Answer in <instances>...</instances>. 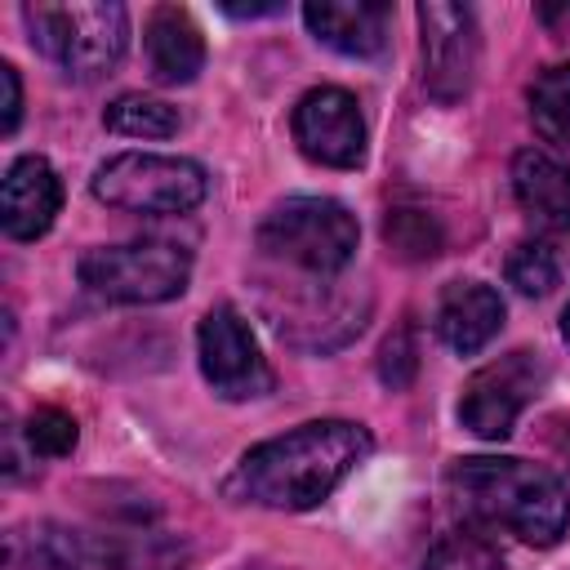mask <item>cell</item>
I'll list each match as a JSON object with an SVG mask.
<instances>
[{
  "mask_svg": "<svg viewBox=\"0 0 570 570\" xmlns=\"http://www.w3.org/2000/svg\"><path fill=\"white\" fill-rule=\"evenodd\" d=\"M196 356H200L205 383L223 401H258V396L272 392V365L258 352V338L245 325V316L227 303H218L200 316Z\"/></svg>",
  "mask_w": 570,
  "mask_h": 570,
  "instance_id": "ba28073f",
  "label": "cell"
},
{
  "mask_svg": "<svg viewBox=\"0 0 570 570\" xmlns=\"http://www.w3.org/2000/svg\"><path fill=\"white\" fill-rule=\"evenodd\" d=\"M561 276V263H557V249L543 245V240H521L512 254H508V285H517L525 298H543Z\"/></svg>",
  "mask_w": 570,
  "mask_h": 570,
  "instance_id": "ffe728a7",
  "label": "cell"
},
{
  "mask_svg": "<svg viewBox=\"0 0 570 570\" xmlns=\"http://www.w3.org/2000/svg\"><path fill=\"white\" fill-rule=\"evenodd\" d=\"M361 240L356 214L330 196H289L267 209L258 223V249L307 272V276H334L352 263Z\"/></svg>",
  "mask_w": 570,
  "mask_h": 570,
  "instance_id": "277c9868",
  "label": "cell"
},
{
  "mask_svg": "<svg viewBox=\"0 0 570 570\" xmlns=\"http://www.w3.org/2000/svg\"><path fill=\"white\" fill-rule=\"evenodd\" d=\"M450 490L472 521L508 530L521 543L552 548L570 530V490L543 463L512 454H472L450 468Z\"/></svg>",
  "mask_w": 570,
  "mask_h": 570,
  "instance_id": "7a4b0ae2",
  "label": "cell"
},
{
  "mask_svg": "<svg viewBox=\"0 0 570 570\" xmlns=\"http://www.w3.org/2000/svg\"><path fill=\"white\" fill-rule=\"evenodd\" d=\"M530 125L543 142L570 147V62H552L530 80Z\"/></svg>",
  "mask_w": 570,
  "mask_h": 570,
  "instance_id": "e0dca14e",
  "label": "cell"
},
{
  "mask_svg": "<svg viewBox=\"0 0 570 570\" xmlns=\"http://www.w3.org/2000/svg\"><path fill=\"white\" fill-rule=\"evenodd\" d=\"M307 31L343 58H379L387 49L392 9L383 0H307Z\"/></svg>",
  "mask_w": 570,
  "mask_h": 570,
  "instance_id": "7c38bea8",
  "label": "cell"
},
{
  "mask_svg": "<svg viewBox=\"0 0 570 570\" xmlns=\"http://www.w3.org/2000/svg\"><path fill=\"white\" fill-rule=\"evenodd\" d=\"M561 334H566V343H570V303H566V312H561Z\"/></svg>",
  "mask_w": 570,
  "mask_h": 570,
  "instance_id": "4316f807",
  "label": "cell"
},
{
  "mask_svg": "<svg viewBox=\"0 0 570 570\" xmlns=\"http://www.w3.org/2000/svg\"><path fill=\"white\" fill-rule=\"evenodd\" d=\"M383 240L405 263H428L441 254V223L428 209H387Z\"/></svg>",
  "mask_w": 570,
  "mask_h": 570,
  "instance_id": "d6986e66",
  "label": "cell"
},
{
  "mask_svg": "<svg viewBox=\"0 0 570 570\" xmlns=\"http://www.w3.org/2000/svg\"><path fill=\"white\" fill-rule=\"evenodd\" d=\"M9 566L13 570H85L80 530L67 525H31L9 534Z\"/></svg>",
  "mask_w": 570,
  "mask_h": 570,
  "instance_id": "2e32d148",
  "label": "cell"
},
{
  "mask_svg": "<svg viewBox=\"0 0 570 570\" xmlns=\"http://www.w3.org/2000/svg\"><path fill=\"white\" fill-rule=\"evenodd\" d=\"M294 142L307 160L330 165V169H356L365 160V120L361 102L347 89L321 85L307 89L294 102Z\"/></svg>",
  "mask_w": 570,
  "mask_h": 570,
  "instance_id": "30bf717a",
  "label": "cell"
},
{
  "mask_svg": "<svg viewBox=\"0 0 570 570\" xmlns=\"http://www.w3.org/2000/svg\"><path fill=\"white\" fill-rule=\"evenodd\" d=\"M548 383V365L539 361V352L530 347H517V352H503L499 361L481 365L468 383H463V396H459V423L481 436V441H503L521 410L539 396V387Z\"/></svg>",
  "mask_w": 570,
  "mask_h": 570,
  "instance_id": "52a82bcc",
  "label": "cell"
},
{
  "mask_svg": "<svg viewBox=\"0 0 570 570\" xmlns=\"http://www.w3.org/2000/svg\"><path fill=\"white\" fill-rule=\"evenodd\" d=\"M432 325H436V338L450 352L472 356V352H481L499 334V325H503V298L485 281H450L441 289V298H436Z\"/></svg>",
  "mask_w": 570,
  "mask_h": 570,
  "instance_id": "4fadbf2b",
  "label": "cell"
},
{
  "mask_svg": "<svg viewBox=\"0 0 570 570\" xmlns=\"http://www.w3.org/2000/svg\"><path fill=\"white\" fill-rule=\"evenodd\" d=\"M414 374H419V347H414L410 325H401V330H392L387 343L379 347V379H383L392 392H401V387L414 383Z\"/></svg>",
  "mask_w": 570,
  "mask_h": 570,
  "instance_id": "603a6c76",
  "label": "cell"
},
{
  "mask_svg": "<svg viewBox=\"0 0 570 570\" xmlns=\"http://www.w3.org/2000/svg\"><path fill=\"white\" fill-rule=\"evenodd\" d=\"M232 18H267V13H281V4H223Z\"/></svg>",
  "mask_w": 570,
  "mask_h": 570,
  "instance_id": "d4e9b609",
  "label": "cell"
},
{
  "mask_svg": "<svg viewBox=\"0 0 570 570\" xmlns=\"http://www.w3.org/2000/svg\"><path fill=\"white\" fill-rule=\"evenodd\" d=\"M31 49L67 80L107 76L129 45V9L116 0L94 4H22Z\"/></svg>",
  "mask_w": 570,
  "mask_h": 570,
  "instance_id": "3957f363",
  "label": "cell"
},
{
  "mask_svg": "<svg viewBox=\"0 0 570 570\" xmlns=\"http://www.w3.org/2000/svg\"><path fill=\"white\" fill-rule=\"evenodd\" d=\"M22 120V80L13 62H0V134H13Z\"/></svg>",
  "mask_w": 570,
  "mask_h": 570,
  "instance_id": "cb8c5ba5",
  "label": "cell"
},
{
  "mask_svg": "<svg viewBox=\"0 0 570 570\" xmlns=\"http://www.w3.org/2000/svg\"><path fill=\"white\" fill-rule=\"evenodd\" d=\"M76 419L71 414H62V410H53V405H45V410H36L31 419H27V445L40 454V459H62V454H71L76 450Z\"/></svg>",
  "mask_w": 570,
  "mask_h": 570,
  "instance_id": "7402d4cb",
  "label": "cell"
},
{
  "mask_svg": "<svg viewBox=\"0 0 570 570\" xmlns=\"http://www.w3.org/2000/svg\"><path fill=\"white\" fill-rule=\"evenodd\" d=\"M423 570H508V566L499 548L485 543L481 534H450L428 552Z\"/></svg>",
  "mask_w": 570,
  "mask_h": 570,
  "instance_id": "44dd1931",
  "label": "cell"
},
{
  "mask_svg": "<svg viewBox=\"0 0 570 570\" xmlns=\"http://www.w3.org/2000/svg\"><path fill=\"white\" fill-rule=\"evenodd\" d=\"M557 428H561V432H557V454L566 459V472H570V428H566V423H557ZM566 490H570V485H566Z\"/></svg>",
  "mask_w": 570,
  "mask_h": 570,
  "instance_id": "484cf974",
  "label": "cell"
},
{
  "mask_svg": "<svg viewBox=\"0 0 570 570\" xmlns=\"http://www.w3.org/2000/svg\"><path fill=\"white\" fill-rule=\"evenodd\" d=\"M89 187L102 205H111L120 214L169 218V214H191L209 196V174H205V165H196L187 156L120 151L94 169Z\"/></svg>",
  "mask_w": 570,
  "mask_h": 570,
  "instance_id": "5b68a950",
  "label": "cell"
},
{
  "mask_svg": "<svg viewBox=\"0 0 570 570\" xmlns=\"http://www.w3.org/2000/svg\"><path fill=\"white\" fill-rule=\"evenodd\" d=\"M414 13L423 36V89L436 102H459L472 89L481 62L476 13L468 4H445V0H423Z\"/></svg>",
  "mask_w": 570,
  "mask_h": 570,
  "instance_id": "9c48e42d",
  "label": "cell"
},
{
  "mask_svg": "<svg viewBox=\"0 0 570 570\" xmlns=\"http://www.w3.org/2000/svg\"><path fill=\"white\" fill-rule=\"evenodd\" d=\"M76 276L89 294L125 307L169 303L191 281V254L174 240H125V245H98L85 249L76 263Z\"/></svg>",
  "mask_w": 570,
  "mask_h": 570,
  "instance_id": "8992f818",
  "label": "cell"
},
{
  "mask_svg": "<svg viewBox=\"0 0 570 570\" xmlns=\"http://www.w3.org/2000/svg\"><path fill=\"white\" fill-rule=\"evenodd\" d=\"M374 450V436L352 419H316L240 454L223 494L272 512H307L325 503Z\"/></svg>",
  "mask_w": 570,
  "mask_h": 570,
  "instance_id": "6da1fadb",
  "label": "cell"
},
{
  "mask_svg": "<svg viewBox=\"0 0 570 570\" xmlns=\"http://www.w3.org/2000/svg\"><path fill=\"white\" fill-rule=\"evenodd\" d=\"M62 209L58 169L45 156H18L0 183V227L13 240H36L53 227Z\"/></svg>",
  "mask_w": 570,
  "mask_h": 570,
  "instance_id": "8fae6325",
  "label": "cell"
},
{
  "mask_svg": "<svg viewBox=\"0 0 570 570\" xmlns=\"http://www.w3.org/2000/svg\"><path fill=\"white\" fill-rule=\"evenodd\" d=\"M102 125L120 138H174L178 134V111L160 98L147 94H120L107 102Z\"/></svg>",
  "mask_w": 570,
  "mask_h": 570,
  "instance_id": "ac0fdd59",
  "label": "cell"
},
{
  "mask_svg": "<svg viewBox=\"0 0 570 570\" xmlns=\"http://www.w3.org/2000/svg\"><path fill=\"white\" fill-rule=\"evenodd\" d=\"M142 49H147V67L160 85H191L205 67V36L191 22V13L178 4H160L147 13Z\"/></svg>",
  "mask_w": 570,
  "mask_h": 570,
  "instance_id": "5bb4252c",
  "label": "cell"
},
{
  "mask_svg": "<svg viewBox=\"0 0 570 570\" xmlns=\"http://www.w3.org/2000/svg\"><path fill=\"white\" fill-rule=\"evenodd\" d=\"M512 191L534 223L552 232H570V165L552 160L548 151H517Z\"/></svg>",
  "mask_w": 570,
  "mask_h": 570,
  "instance_id": "9a60e30c",
  "label": "cell"
}]
</instances>
